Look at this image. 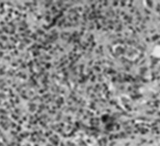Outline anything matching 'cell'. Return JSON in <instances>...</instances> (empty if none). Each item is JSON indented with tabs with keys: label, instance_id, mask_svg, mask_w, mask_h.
Here are the masks:
<instances>
[]
</instances>
